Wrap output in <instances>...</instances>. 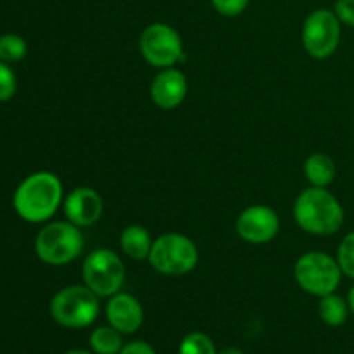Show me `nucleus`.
<instances>
[{
	"mask_svg": "<svg viewBox=\"0 0 354 354\" xmlns=\"http://www.w3.org/2000/svg\"><path fill=\"white\" fill-rule=\"evenodd\" d=\"M62 203V182L52 171H37L28 175L17 185L12 196V206L17 216L35 225L47 223L57 213Z\"/></svg>",
	"mask_w": 354,
	"mask_h": 354,
	"instance_id": "f257e3e1",
	"label": "nucleus"
},
{
	"mask_svg": "<svg viewBox=\"0 0 354 354\" xmlns=\"http://www.w3.org/2000/svg\"><path fill=\"white\" fill-rule=\"evenodd\" d=\"M294 220L301 230L318 237L337 234L346 220L341 201L324 187H308L294 203Z\"/></svg>",
	"mask_w": 354,
	"mask_h": 354,
	"instance_id": "f03ea898",
	"label": "nucleus"
},
{
	"mask_svg": "<svg viewBox=\"0 0 354 354\" xmlns=\"http://www.w3.org/2000/svg\"><path fill=\"white\" fill-rule=\"evenodd\" d=\"M83 244L82 228L68 220L50 221L35 237V252L45 265L64 266L78 259Z\"/></svg>",
	"mask_w": 354,
	"mask_h": 354,
	"instance_id": "7ed1b4c3",
	"label": "nucleus"
},
{
	"mask_svg": "<svg viewBox=\"0 0 354 354\" xmlns=\"http://www.w3.org/2000/svg\"><path fill=\"white\" fill-rule=\"evenodd\" d=\"M147 261L161 275L183 277L197 266L199 251L190 237L178 232H168L152 242Z\"/></svg>",
	"mask_w": 354,
	"mask_h": 354,
	"instance_id": "20e7f679",
	"label": "nucleus"
},
{
	"mask_svg": "<svg viewBox=\"0 0 354 354\" xmlns=\"http://www.w3.org/2000/svg\"><path fill=\"white\" fill-rule=\"evenodd\" d=\"M342 277L344 273L339 266L337 258L322 251L304 252L294 265V279L297 286L315 297L337 292Z\"/></svg>",
	"mask_w": 354,
	"mask_h": 354,
	"instance_id": "39448f33",
	"label": "nucleus"
},
{
	"mask_svg": "<svg viewBox=\"0 0 354 354\" xmlns=\"http://www.w3.org/2000/svg\"><path fill=\"white\" fill-rule=\"evenodd\" d=\"M100 311L99 296L88 287L68 286L50 301V317L66 328H85L97 320Z\"/></svg>",
	"mask_w": 354,
	"mask_h": 354,
	"instance_id": "423d86ee",
	"label": "nucleus"
},
{
	"mask_svg": "<svg viewBox=\"0 0 354 354\" xmlns=\"http://www.w3.org/2000/svg\"><path fill=\"white\" fill-rule=\"evenodd\" d=\"M83 283L99 297L118 294L127 279L124 263L114 251L99 248L86 254L82 265Z\"/></svg>",
	"mask_w": 354,
	"mask_h": 354,
	"instance_id": "0eeeda50",
	"label": "nucleus"
},
{
	"mask_svg": "<svg viewBox=\"0 0 354 354\" xmlns=\"http://www.w3.org/2000/svg\"><path fill=\"white\" fill-rule=\"evenodd\" d=\"M342 23L330 9H315L306 16L301 30V41L313 59H328L341 45Z\"/></svg>",
	"mask_w": 354,
	"mask_h": 354,
	"instance_id": "6e6552de",
	"label": "nucleus"
},
{
	"mask_svg": "<svg viewBox=\"0 0 354 354\" xmlns=\"http://www.w3.org/2000/svg\"><path fill=\"white\" fill-rule=\"evenodd\" d=\"M142 57L158 69L175 68L183 57V41L178 31L166 23H152L138 38Z\"/></svg>",
	"mask_w": 354,
	"mask_h": 354,
	"instance_id": "1a4fd4ad",
	"label": "nucleus"
},
{
	"mask_svg": "<svg viewBox=\"0 0 354 354\" xmlns=\"http://www.w3.org/2000/svg\"><path fill=\"white\" fill-rule=\"evenodd\" d=\"M235 230L239 237L249 244H266L279 235L280 218L273 207L254 204L239 214Z\"/></svg>",
	"mask_w": 354,
	"mask_h": 354,
	"instance_id": "9d476101",
	"label": "nucleus"
},
{
	"mask_svg": "<svg viewBox=\"0 0 354 354\" xmlns=\"http://www.w3.org/2000/svg\"><path fill=\"white\" fill-rule=\"evenodd\" d=\"M66 220L80 228H88L100 220L104 213V203L100 194L92 187H76L62 203Z\"/></svg>",
	"mask_w": 354,
	"mask_h": 354,
	"instance_id": "9b49d317",
	"label": "nucleus"
},
{
	"mask_svg": "<svg viewBox=\"0 0 354 354\" xmlns=\"http://www.w3.org/2000/svg\"><path fill=\"white\" fill-rule=\"evenodd\" d=\"M187 92H189L187 76L176 68L161 69L151 83L152 102L162 111H173L182 106Z\"/></svg>",
	"mask_w": 354,
	"mask_h": 354,
	"instance_id": "f8f14e48",
	"label": "nucleus"
},
{
	"mask_svg": "<svg viewBox=\"0 0 354 354\" xmlns=\"http://www.w3.org/2000/svg\"><path fill=\"white\" fill-rule=\"evenodd\" d=\"M106 317L111 327L123 335L135 334L144 324V308L137 297L120 290L107 301Z\"/></svg>",
	"mask_w": 354,
	"mask_h": 354,
	"instance_id": "ddd939ff",
	"label": "nucleus"
},
{
	"mask_svg": "<svg viewBox=\"0 0 354 354\" xmlns=\"http://www.w3.org/2000/svg\"><path fill=\"white\" fill-rule=\"evenodd\" d=\"M152 237L149 230L142 225H128L123 228L120 235V248L124 256L135 261H144L149 259L152 249Z\"/></svg>",
	"mask_w": 354,
	"mask_h": 354,
	"instance_id": "4468645a",
	"label": "nucleus"
},
{
	"mask_svg": "<svg viewBox=\"0 0 354 354\" xmlns=\"http://www.w3.org/2000/svg\"><path fill=\"white\" fill-rule=\"evenodd\" d=\"M304 176L311 187H324L327 189L337 175V166L334 159L325 152H313L304 161Z\"/></svg>",
	"mask_w": 354,
	"mask_h": 354,
	"instance_id": "2eb2a0df",
	"label": "nucleus"
},
{
	"mask_svg": "<svg viewBox=\"0 0 354 354\" xmlns=\"http://www.w3.org/2000/svg\"><path fill=\"white\" fill-rule=\"evenodd\" d=\"M349 313H351V310H349L348 299L339 296L337 292L320 297L318 315H320L322 322L328 327H342L348 322Z\"/></svg>",
	"mask_w": 354,
	"mask_h": 354,
	"instance_id": "dca6fc26",
	"label": "nucleus"
},
{
	"mask_svg": "<svg viewBox=\"0 0 354 354\" xmlns=\"http://www.w3.org/2000/svg\"><path fill=\"white\" fill-rule=\"evenodd\" d=\"M88 344L95 354H120L124 346L123 334L111 325H104L90 334Z\"/></svg>",
	"mask_w": 354,
	"mask_h": 354,
	"instance_id": "f3484780",
	"label": "nucleus"
},
{
	"mask_svg": "<svg viewBox=\"0 0 354 354\" xmlns=\"http://www.w3.org/2000/svg\"><path fill=\"white\" fill-rule=\"evenodd\" d=\"M28 44L21 35L6 33L0 35V61L14 64L26 57Z\"/></svg>",
	"mask_w": 354,
	"mask_h": 354,
	"instance_id": "a211bd4d",
	"label": "nucleus"
},
{
	"mask_svg": "<svg viewBox=\"0 0 354 354\" xmlns=\"http://www.w3.org/2000/svg\"><path fill=\"white\" fill-rule=\"evenodd\" d=\"M178 354H218L216 346L204 332H190L182 339Z\"/></svg>",
	"mask_w": 354,
	"mask_h": 354,
	"instance_id": "6ab92c4d",
	"label": "nucleus"
},
{
	"mask_svg": "<svg viewBox=\"0 0 354 354\" xmlns=\"http://www.w3.org/2000/svg\"><path fill=\"white\" fill-rule=\"evenodd\" d=\"M335 258H337V263L344 277L354 280V232H349L342 237Z\"/></svg>",
	"mask_w": 354,
	"mask_h": 354,
	"instance_id": "aec40b11",
	"label": "nucleus"
},
{
	"mask_svg": "<svg viewBox=\"0 0 354 354\" xmlns=\"http://www.w3.org/2000/svg\"><path fill=\"white\" fill-rule=\"evenodd\" d=\"M17 90V78L10 64L0 61V102H7Z\"/></svg>",
	"mask_w": 354,
	"mask_h": 354,
	"instance_id": "412c9836",
	"label": "nucleus"
},
{
	"mask_svg": "<svg viewBox=\"0 0 354 354\" xmlns=\"http://www.w3.org/2000/svg\"><path fill=\"white\" fill-rule=\"evenodd\" d=\"M211 6L225 17L241 16L249 6V0H211Z\"/></svg>",
	"mask_w": 354,
	"mask_h": 354,
	"instance_id": "4be33fe9",
	"label": "nucleus"
},
{
	"mask_svg": "<svg viewBox=\"0 0 354 354\" xmlns=\"http://www.w3.org/2000/svg\"><path fill=\"white\" fill-rule=\"evenodd\" d=\"M334 12L344 26L354 28V0H337Z\"/></svg>",
	"mask_w": 354,
	"mask_h": 354,
	"instance_id": "5701e85b",
	"label": "nucleus"
},
{
	"mask_svg": "<svg viewBox=\"0 0 354 354\" xmlns=\"http://www.w3.org/2000/svg\"><path fill=\"white\" fill-rule=\"evenodd\" d=\"M120 354H156L154 348L144 341H133L123 346Z\"/></svg>",
	"mask_w": 354,
	"mask_h": 354,
	"instance_id": "b1692460",
	"label": "nucleus"
},
{
	"mask_svg": "<svg viewBox=\"0 0 354 354\" xmlns=\"http://www.w3.org/2000/svg\"><path fill=\"white\" fill-rule=\"evenodd\" d=\"M346 299H348L349 310H351V313L354 315V286L351 287V289H349V292H348V297H346Z\"/></svg>",
	"mask_w": 354,
	"mask_h": 354,
	"instance_id": "393cba45",
	"label": "nucleus"
},
{
	"mask_svg": "<svg viewBox=\"0 0 354 354\" xmlns=\"http://www.w3.org/2000/svg\"><path fill=\"white\" fill-rule=\"evenodd\" d=\"M218 354H244V353H242L241 349H237V348H225V349H221V351Z\"/></svg>",
	"mask_w": 354,
	"mask_h": 354,
	"instance_id": "a878e982",
	"label": "nucleus"
},
{
	"mask_svg": "<svg viewBox=\"0 0 354 354\" xmlns=\"http://www.w3.org/2000/svg\"><path fill=\"white\" fill-rule=\"evenodd\" d=\"M64 354H95V353H90V351H85V349H71V351L64 353Z\"/></svg>",
	"mask_w": 354,
	"mask_h": 354,
	"instance_id": "bb28decb",
	"label": "nucleus"
}]
</instances>
